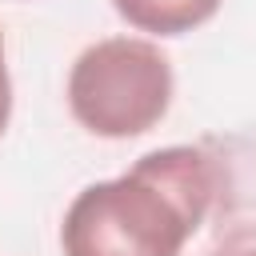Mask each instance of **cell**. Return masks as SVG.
Segmentation results:
<instances>
[{
  "label": "cell",
  "instance_id": "obj_5",
  "mask_svg": "<svg viewBox=\"0 0 256 256\" xmlns=\"http://www.w3.org/2000/svg\"><path fill=\"white\" fill-rule=\"evenodd\" d=\"M236 256H256V248H244V252H236Z\"/></svg>",
  "mask_w": 256,
  "mask_h": 256
},
{
  "label": "cell",
  "instance_id": "obj_1",
  "mask_svg": "<svg viewBox=\"0 0 256 256\" xmlns=\"http://www.w3.org/2000/svg\"><path fill=\"white\" fill-rule=\"evenodd\" d=\"M220 168L204 148L172 144L128 172L76 192L60 224L64 256H180L212 212Z\"/></svg>",
  "mask_w": 256,
  "mask_h": 256
},
{
  "label": "cell",
  "instance_id": "obj_3",
  "mask_svg": "<svg viewBox=\"0 0 256 256\" xmlns=\"http://www.w3.org/2000/svg\"><path fill=\"white\" fill-rule=\"evenodd\" d=\"M224 0H112L116 16L148 36H184L208 24Z\"/></svg>",
  "mask_w": 256,
  "mask_h": 256
},
{
  "label": "cell",
  "instance_id": "obj_4",
  "mask_svg": "<svg viewBox=\"0 0 256 256\" xmlns=\"http://www.w3.org/2000/svg\"><path fill=\"white\" fill-rule=\"evenodd\" d=\"M8 116H12V76L4 64V36H0V132L8 128Z\"/></svg>",
  "mask_w": 256,
  "mask_h": 256
},
{
  "label": "cell",
  "instance_id": "obj_2",
  "mask_svg": "<svg viewBox=\"0 0 256 256\" xmlns=\"http://www.w3.org/2000/svg\"><path fill=\"white\" fill-rule=\"evenodd\" d=\"M172 88V64L152 40L108 36L72 60L68 112L100 140H132L164 120Z\"/></svg>",
  "mask_w": 256,
  "mask_h": 256
}]
</instances>
